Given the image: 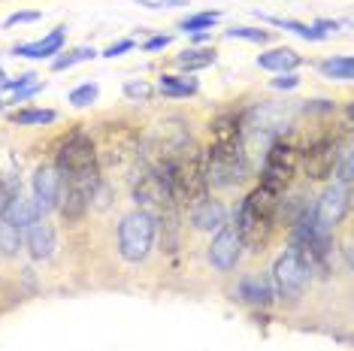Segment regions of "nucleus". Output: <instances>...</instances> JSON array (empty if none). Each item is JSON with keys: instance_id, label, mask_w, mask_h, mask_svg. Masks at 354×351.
<instances>
[{"instance_id": "1", "label": "nucleus", "mask_w": 354, "mask_h": 351, "mask_svg": "<svg viewBox=\"0 0 354 351\" xmlns=\"http://www.w3.org/2000/svg\"><path fill=\"white\" fill-rule=\"evenodd\" d=\"M276 203H279V194H272V191H267L263 185H257L243 200L233 225H236L239 236H243L245 249L261 252L263 245H267L272 227H276Z\"/></svg>"}, {"instance_id": "2", "label": "nucleus", "mask_w": 354, "mask_h": 351, "mask_svg": "<svg viewBox=\"0 0 354 351\" xmlns=\"http://www.w3.org/2000/svg\"><path fill=\"white\" fill-rule=\"evenodd\" d=\"M167 182H170V194L173 203H185V206H197L200 200H206V151H200L191 146L185 155H179L176 161L164 170Z\"/></svg>"}, {"instance_id": "3", "label": "nucleus", "mask_w": 354, "mask_h": 351, "mask_svg": "<svg viewBox=\"0 0 354 351\" xmlns=\"http://www.w3.org/2000/svg\"><path fill=\"white\" fill-rule=\"evenodd\" d=\"M158 236V215H151L146 209H133L127 212L118 225V254L127 263H140L149 258L151 245Z\"/></svg>"}, {"instance_id": "4", "label": "nucleus", "mask_w": 354, "mask_h": 351, "mask_svg": "<svg viewBox=\"0 0 354 351\" xmlns=\"http://www.w3.org/2000/svg\"><path fill=\"white\" fill-rule=\"evenodd\" d=\"M248 179V155L243 142L212 146L206 151V182L212 188H233Z\"/></svg>"}, {"instance_id": "5", "label": "nucleus", "mask_w": 354, "mask_h": 351, "mask_svg": "<svg viewBox=\"0 0 354 351\" xmlns=\"http://www.w3.org/2000/svg\"><path fill=\"white\" fill-rule=\"evenodd\" d=\"M140 142L142 137L127 124H112L103 131V140L97 146V164L109 170H124L133 161H140Z\"/></svg>"}, {"instance_id": "6", "label": "nucleus", "mask_w": 354, "mask_h": 351, "mask_svg": "<svg viewBox=\"0 0 354 351\" xmlns=\"http://www.w3.org/2000/svg\"><path fill=\"white\" fill-rule=\"evenodd\" d=\"M97 185H100V170L61 176V197H58L55 209L67 221H79L91 209V197H94V191H97Z\"/></svg>"}, {"instance_id": "7", "label": "nucleus", "mask_w": 354, "mask_h": 351, "mask_svg": "<svg viewBox=\"0 0 354 351\" xmlns=\"http://www.w3.org/2000/svg\"><path fill=\"white\" fill-rule=\"evenodd\" d=\"M297 161H300V151H297L291 142L285 140H272L270 149L263 151V173H261V185L272 191V194H281L288 185H291L294 173H297Z\"/></svg>"}, {"instance_id": "8", "label": "nucleus", "mask_w": 354, "mask_h": 351, "mask_svg": "<svg viewBox=\"0 0 354 351\" xmlns=\"http://www.w3.org/2000/svg\"><path fill=\"white\" fill-rule=\"evenodd\" d=\"M55 167L61 170V176L100 170L94 140L88 137V133H82V131H73L70 137H64V142L58 146V155H55Z\"/></svg>"}, {"instance_id": "9", "label": "nucleus", "mask_w": 354, "mask_h": 351, "mask_svg": "<svg viewBox=\"0 0 354 351\" xmlns=\"http://www.w3.org/2000/svg\"><path fill=\"white\" fill-rule=\"evenodd\" d=\"M309 278H312V269L291 249L276 258V267H272V291L281 300H297L306 291Z\"/></svg>"}, {"instance_id": "10", "label": "nucleus", "mask_w": 354, "mask_h": 351, "mask_svg": "<svg viewBox=\"0 0 354 351\" xmlns=\"http://www.w3.org/2000/svg\"><path fill=\"white\" fill-rule=\"evenodd\" d=\"M348 206H351L348 185L333 182V185H327L324 191H321V197L309 206V212H312V221H315L318 230L333 234L336 225H339V221L345 218V212H348Z\"/></svg>"}, {"instance_id": "11", "label": "nucleus", "mask_w": 354, "mask_h": 351, "mask_svg": "<svg viewBox=\"0 0 354 351\" xmlns=\"http://www.w3.org/2000/svg\"><path fill=\"white\" fill-rule=\"evenodd\" d=\"M133 200L140 209L146 212H170L173 209V194H170V182L160 170H149L140 176V182L133 185Z\"/></svg>"}, {"instance_id": "12", "label": "nucleus", "mask_w": 354, "mask_h": 351, "mask_svg": "<svg viewBox=\"0 0 354 351\" xmlns=\"http://www.w3.org/2000/svg\"><path fill=\"white\" fill-rule=\"evenodd\" d=\"M336 161H339V146H336V140H315L300 151L297 167H303L306 179L321 182V179H327V176H333Z\"/></svg>"}, {"instance_id": "13", "label": "nucleus", "mask_w": 354, "mask_h": 351, "mask_svg": "<svg viewBox=\"0 0 354 351\" xmlns=\"http://www.w3.org/2000/svg\"><path fill=\"white\" fill-rule=\"evenodd\" d=\"M243 236H239L236 225H224L221 230H215V239L209 245V263H212L218 273H227L243 258Z\"/></svg>"}, {"instance_id": "14", "label": "nucleus", "mask_w": 354, "mask_h": 351, "mask_svg": "<svg viewBox=\"0 0 354 351\" xmlns=\"http://www.w3.org/2000/svg\"><path fill=\"white\" fill-rule=\"evenodd\" d=\"M61 197V170L55 164H39L34 173V212L43 218L58 206Z\"/></svg>"}, {"instance_id": "15", "label": "nucleus", "mask_w": 354, "mask_h": 351, "mask_svg": "<svg viewBox=\"0 0 354 351\" xmlns=\"http://www.w3.org/2000/svg\"><path fill=\"white\" fill-rule=\"evenodd\" d=\"M25 243H28V249H30V254H34L37 260H46V258H52L58 236H55V227L49 225V221L37 215V218L25 227Z\"/></svg>"}, {"instance_id": "16", "label": "nucleus", "mask_w": 354, "mask_h": 351, "mask_svg": "<svg viewBox=\"0 0 354 351\" xmlns=\"http://www.w3.org/2000/svg\"><path fill=\"white\" fill-rule=\"evenodd\" d=\"M239 297L245 303H252V306H270L276 291H272L270 278H263L261 273H248L239 278Z\"/></svg>"}, {"instance_id": "17", "label": "nucleus", "mask_w": 354, "mask_h": 351, "mask_svg": "<svg viewBox=\"0 0 354 351\" xmlns=\"http://www.w3.org/2000/svg\"><path fill=\"white\" fill-rule=\"evenodd\" d=\"M64 37H67V28H55L52 34H46L43 39H34V43H25V46H15V55H21V58H52V55H61Z\"/></svg>"}, {"instance_id": "18", "label": "nucleus", "mask_w": 354, "mask_h": 351, "mask_svg": "<svg viewBox=\"0 0 354 351\" xmlns=\"http://www.w3.org/2000/svg\"><path fill=\"white\" fill-rule=\"evenodd\" d=\"M191 225L197 230H221L227 225V209L218 200H200L191 209Z\"/></svg>"}, {"instance_id": "19", "label": "nucleus", "mask_w": 354, "mask_h": 351, "mask_svg": "<svg viewBox=\"0 0 354 351\" xmlns=\"http://www.w3.org/2000/svg\"><path fill=\"white\" fill-rule=\"evenodd\" d=\"M257 67L261 70H272V73H294L300 67V55L294 49H272V52H263L257 55Z\"/></svg>"}, {"instance_id": "20", "label": "nucleus", "mask_w": 354, "mask_h": 351, "mask_svg": "<svg viewBox=\"0 0 354 351\" xmlns=\"http://www.w3.org/2000/svg\"><path fill=\"white\" fill-rule=\"evenodd\" d=\"M209 131H212V146H236V142H243V122L236 115H218Z\"/></svg>"}, {"instance_id": "21", "label": "nucleus", "mask_w": 354, "mask_h": 351, "mask_svg": "<svg viewBox=\"0 0 354 351\" xmlns=\"http://www.w3.org/2000/svg\"><path fill=\"white\" fill-rule=\"evenodd\" d=\"M158 91L164 97H191V94H197V82L185 76H160Z\"/></svg>"}, {"instance_id": "22", "label": "nucleus", "mask_w": 354, "mask_h": 351, "mask_svg": "<svg viewBox=\"0 0 354 351\" xmlns=\"http://www.w3.org/2000/svg\"><path fill=\"white\" fill-rule=\"evenodd\" d=\"M182 70H188V73H194V70H206L215 64V49H185L179 58H176Z\"/></svg>"}, {"instance_id": "23", "label": "nucleus", "mask_w": 354, "mask_h": 351, "mask_svg": "<svg viewBox=\"0 0 354 351\" xmlns=\"http://www.w3.org/2000/svg\"><path fill=\"white\" fill-rule=\"evenodd\" d=\"M21 243H25V234H21L12 221H6L3 215H0V252H3L6 258H12V254L21 249Z\"/></svg>"}, {"instance_id": "24", "label": "nucleus", "mask_w": 354, "mask_h": 351, "mask_svg": "<svg viewBox=\"0 0 354 351\" xmlns=\"http://www.w3.org/2000/svg\"><path fill=\"white\" fill-rule=\"evenodd\" d=\"M318 70L324 73L327 79H339V82H348V79L354 76V64L348 55H339V58H327L318 64Z\"/></svg>"}, {"instance_id": "25", "label": "nucleus", "mask_w": 354, "mask_h": 351, "mask_svg": "<svg viewBox=\"0 0 354 351\" xmlns=\"http://www.w3.org/2000/svg\"><path fill=\"white\" fill-rule=\"evenodd\" d=\"M91 58H97V52H94V46H79V49H70L67 55H61V58H55L52 61V70H70V67H76V64H85V61H91Z\"/></svg>"}, {"instance_id": "26", "label": "nucleus", "mask_w": 354, "mask_h": 351, "mask_svg": "<svg viewBox=\"0 0 354 351\" xmlns=\"http://www.w3.org/2000/svg\"><path fill=\"white\" fill-rule=\"evenodd\" d=\"M270 25H276V28H285V30H294L297 37H303V39H324L327 34L321 28H315V25H303V21H291V19H267Z\"/></svg>"}, {"instance_id": "27", "label": "nucleus", "mask_w": 354, "mask_h": 351, "mask_svg": "<svg viewBox=\"0 0 354 351\" xmlns=\"http://www.w3.org/2000/svg\"><path fill=\"white\" fill-rule=\"evenodd\" d=\"M218 19H221V12H197V15H188L179 28L185 30V34H200V30L212 28Z\"/></svg>"}, {"instance_id": "28", "label": "nucleus", "mask_w": 354, "mask_h": 351, "mask_svg": "<svg viewBox=\"0 0 354 351\" xmlns=\"http://www.w3.org/2000/svg\"><path fill=\"white\" fill-rule=\"evenodd\" d=\"M55 118L58 115H55L52 109H21V113L12 115V122L15 124H52Z\"/></svg>"}, {"instance_id": "29", "label": "nucleus", "mask_w": 354, "mask_h": 351, "mask_svg": "<svg viewBox=\"0 0 354 351\" xmlns=\"http://www.w3.org/2000/svg\"><path fill=\"white\" fill-rule=\"evenodd\" d=\"M100 97V85L97 82H82L79 88H73V91H70V103H73V106H88V103H94Z\"/></svg>"}, {"instance_id": "30", "label": "nucleus", "mask_w": 354, "mask_h": 351, "mask_svg": "<svg viewBox=\"0 0 354 351\" xmlns=\"http://www.w3.org/2000/svg\"><path fill=\"white\" fill-rule=\"evenodd\" d=\"M224 37L227 39H245V43H267L270 39V30H263V28H230V30H224Z\"/></svg>"}, {"instance_id": "31", "label": "nucleus", "mask_w": 354, "mask_h": 351, "mask_svg": "<svg viewBox=\"0 0 354 351\" xmlns=\"http://www.w3.org/2000/svg\"><path fill=\"white\" fill-rule=\"evenodd\" d=\"M124 94L131 100H149L151 97V85L142 82V79H131V82L124 85Z\"/></svg>"}, {"instance_id": "32", "label": "nucleus", "mask_w": 354, "mask_h": 351, "mask_svg": "<svg viewBox=\"0 0 354 351\" xmlns=\"http://www.w3.org/2000/svg\"><path fill=\"white\" fill-rule=\"evenodd\" d=\"M297 85H300V76L297 73H279V79H272V88H279V91H291Z\"/></svg>"}, {"instance_id": "33", "label": "nucleus", "mask_w": 354, "mask_h": 351, "mask_svg": "<svg viewBox=\"0 0 354 351\" xmlns=\"http://www.w3.org/2000/svg\"><path fill=\"white\" fill-rule=\"evenodd\" d=\"M30 21H39V12H12L10 19L3 21L6 28H15V25H30Z\"/></svg>"}, {"instance_id": "34", "label": "nucleus", "mask_w": 354, "mask_h": 351, "mask_svg": "<svg viewBox=\"0 0 354 351\" xmlns=\"http://www.w3.org/2000/svg\"><path fill=\"white\" fill-rule=\"evenodd\" d=\"M30 82H37V76L34 73H21L19 79H6L3 88H6V91H21V88H28Z\"/></svg>"}, {"instance_id": "35", "label": "nucleus", "mask_w": 354, "mask_h": 351, "mask_svg": "<svg viewBox=\"0 0 354 351\" xmlns=\"http://www.w3.org/2000/svg\"><path fill=\"white\" fill-rule=\"evenodd\" d=\"M133 39H118V43H112L106 52H103V58H118V55H124V52H131L133 49Z\"/></svg>"}, {"instance_id": "36", "label": "nucleus", "mask_w": 354, "mask_h": 351, "mask_svg": "<svg viewBox=\"0 0 354 351\" xmlns=\"http://www.w3.org/2000/svg\"><path fill=\"white\" fill-rule=\"evenodd\" d=\"M167 46H170V37H151L142 49H146V52H158V49H167Z\"/></svg>"}, {"instance_id": "37", "label": "nucleus", "mask_w": 354, "mask_h": 351, "mask_svg": "<svg viewBox=\"0 0 354 351\" xmlns=\"http://www.w3.org/2000/svg\"><path fill=\"white\" fill-rule=\"evenodd\" d=\"M3 82H6V73H3V70H0V88H3Z\"/></svg>"}]
</instances>
